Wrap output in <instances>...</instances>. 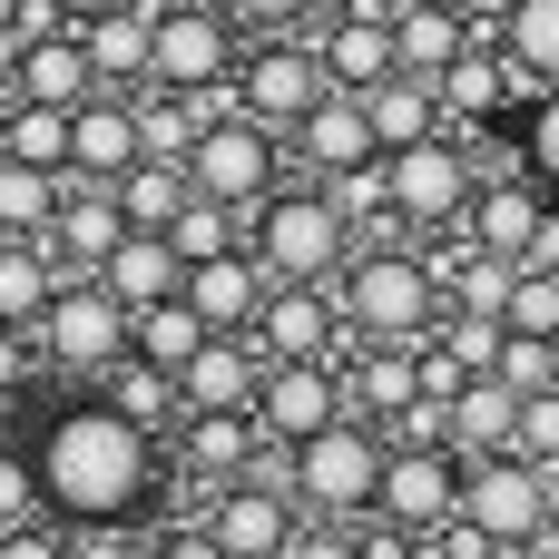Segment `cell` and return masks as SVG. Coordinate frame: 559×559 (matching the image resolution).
<instances>
[{"label":"cell","mask_w":559,"mask_h":559,"mask_svg":"<svg viewBox=\"0 0 559 559\" xmlns=\"http://www.w3.org/2000/svg\"><path fill=\"white\" fill-rule=\"evenodd\" d=\"M29 472L49 491V521L79 531V521H147L167 501V442L138 432L108 393H59L39 423H29Z\"/></svg>","instance_id":"6da1fadb"},{"label":"cell","mask_w":559,"mask_h":559,"mask_svg":"<svg viewBox=\"0 0 559 559\" xmlns=\"http://www.w3.org/2000/svg\"><path fill=\"white\" fill-rule=\"evenodd\" d=\"M334 305H344V344H432L442 314H452L442 265H432V246H413V236L354 246V265L334 275Z\"/></svg>","instance_id":"7a4b0ae2"},{"label":"cell","mask_w":559,"mask_h":559,"mask_svg":"<svg viewBox=\"0 0 559 559\" xmlns=\"http://www.w3.org/2000/svg\"><path fill=\"white\" fill-rule=\"evenodd\" d=\"M29 354H39V373H59L69 393H98V383L138 354V314H128L98 275H69V285L49 295V314L29 324Z\"/></svg>","instance_id":"3957f363"},{"label":"cell","mask_w":559,"mask_h":559,"mask_svg":"<svg viewBox=\"0 0 559 559\" xmlns=\"http://www.w3.org/2000/svg\"><path fill=\"white\" fill-rule=\"evenodd\" d=\"M481 177H491V157H481V138H462V128L393 147V157H383V187H393V226H403L413 246H432V236H462V216H472Z\"/></svg>","instance_id":"277c9868"},{"label":"cell","mask_w":559,"mask_h":559,"mask_svg":"<svg viewBox=\"0 0 559 559\" xmlns=\"http://www.w3.org/2000/svg\"><path fill=\"white\" fill-rule=\"evenodd\" d=\"M246 246H255V265H265L275 285H334V275L354 265V226H344V206H334L314 177H285V187L246 216Z\"/></svg>","instance_id":"5b68a950"},{"label":"cell","mask_w":559,"mask_h":559,"mask_svg":"<svg viewBox=\"0 0 559 559\" xmlns=\"http://www.w3.org/2000/svg\"><path fill=\"white\" fill-rule=\"evenodd\" d=\"M383 462H393L383 423L344 413V423H324L314 442L285 452V491L305 501V521H373V501H383Z\"/></svg>","instance_id":"8992f818"},{"label":"cell","mask_w":559,"mask_h":559,"mask_svg":"<svg viewBox=\"0 0 559 559\" xmlns=\"http://www.w3.org/2000/svg\"><path fill=\"white\" fill-rule=\"evenodd\" d=\"M462 531H472L491 559L540 550V540L559 531V472H550V462H531V452H491V462H472V472H462Z\"/></svg>","instance_id":"52a82bcc"},{"label":"cell","mask_w":559,"mask_h":559,"mask_svg":"<svg viewBox=\"0 0 559 559\" xmlns=\"http://www.w3.org/2000/svg\"><path fill=\"white\" fill-rule=\"evenodd\" d=\"M147 88H177V98H226L236 88V59H246V29L216 10V0H147Z\"/></svg>","instance_id":"ba28073f"},{"label":"cell","mask_w":559,"mask_h":559,"mask_svg":"<svg viewBox=\"0 0 559 559\" xmlns=\"http://www.w3.org/2000/svg\"><path fill=\"white\" fill-rule=\"evenodd\" d=\"M187 177H197V197H216V206H265L285 177H295V147L265 128V118H246V108H226V118H206L197 128V147H187Z\"/></svg>","instance_id":"9c48e42d"},{"label":"cell","mask_w":559,"mask_h":559,"mask_svg":"<svg viewBox=\"0 0 559 559\" xmlns=\"http://www.w3.org/2000/svg\"><path fill=\"white\" fill-rule=\"evenodd\" d=\"M324 98H334V79H324V49H314V29L246 39V59H236V108H246V118H265L275 138H295V128H305Z\"/></svg>","instance_id":"30bf717a"},{"label":"cell","mask_w":559,"mask_h":559,"mask_svg":"<svg viewBox=\"0 0 559 559\" xmlns=\"http://www.w3.org/2000/svg\"><path fill=\"white\" fill-rule=\"evenodd\" d=\"M462 472H472V462H462L452 442H393L373 521H393L403 540H432V531H462Z\"/></svg>","instance_id":"8fae6325"},{"label":"cell","mask_w":559,"mask_h":559,"mask_svg":"<svg viewBox=\"0 0 559 559\" xmlns=\"http://www.w3.org/2000/svg\"><path fill=\"white\" fill-rule=\"evenodd\" d=\"M354 403H344V354L334 364H265V383H255V432H265V452H295V442H314L324 423H344Z\"/></svg>","instance_id":"7c38bea8"},{"label":"cell","mask_w":559,"mask_h":559,"mask_svg":"<svg viewBox=\"0 0 559 559\" xmlns=\"http://www.w3.org/2000/svg\"><path fill=\"white\" fill-rule=\"evenodd\" d=\"M550 206L531 177H521V157H501L491 177H481V197H472V216H462V236L481 246V255H501V265H531L540 255V236H550Z\"/></svg>","instance_id":"4fadbf2b"},{"label":"cell","mask_w":559,"mask_h":559,"mask_svg":"<svg viewBox=\"0 0 559 559\" xmlns=\"http://www.w3.org/2000/svg\"><path fill=\"white\" fill-rule=\"evenodd\" d=\"M314 49H324V79L334 88H383L393 69H403V49H393V10L383 0H334L324 20H314Z\"/></svg>","instance_id":"5bb4252c"},{"label":"cell","mask_w":559,"mask_h":559,"mask_svg":"<svg viewBox=\"0 0 559 559\" xmlns=\"http://www.w3.org/2000/svg\"><path fill=\"white\" fill-rule=\"evenodd\" d=\"M295 177H314V187H334V177H364V167H383V138H373V108L354 98V88H334L295 138Z\"/></svg>","instance_id":"9a60e30c"},{"label":"cell","mask_w":559,"mask_h":559,"mask_svg":"<svg viewBox=\"0 0 559 559\" xmlns=\"http://www.w3.org/2000/svg\"><path fill=\"white\" fill-rule=\"evenodd\" d=\"M255 354L265 364H334L344 354V305L334 285H275L255 314Z\"/></svg>","instance_id":"2e32d148"},{"label":"cell","mask_w":559,"mask_h":559,"mask_svg":"<svg viewBox=\"0 0 559 559\" xmlns=\"http://www.w3.org/2000/svg\"><path fill=\"white\" fill-rule=\"evenodd\" d=\"M10 98H39V108H88L98 98V59L69 20H39L20 29V69H10Z\"/></svg>","instance_id":"e0dca14e"},{"label":"cell","mask_w":559,"mask_h":559,"mask_svg":"<svg viewBox=\"0 0 559 559\" xmlns=\"http://www.w3.org/2000/svg\"><path fill=\"white\" fill-rule=\"evenodd\" d=\"M147 157V128H138V98L128 88H98L79 118H69V177H88V187H118L128 167Z\"/></svg>","instance_id":"ac0fdd59"},{"label":"cell","mask_w":559,"mask_h":559,"mask_svg":"<svg viewBox=\"0 0 559 559\" xmlns=\"http://www.w3.org/2000/svg\"><path fill=\"white\" fill-rule=\"evenodd\" d=\"M501 10V0H491ZM491 10H452V0H393V49L413 79H442L462 49H491Z\"/></svg>","instance_id":"d6986e66"},{"label":"cell","mask_w":559,"mask_h":559,"mask_svg":"<svg viewBox=\"0 0 559 559\" xmlns=\"http://www.w3.org/2000/svg\"><path fill=\"white\" fill-rule=\"evenodd\" d=\"M128 236H138V226H128L118 187H88V177H69V197H59V226H49V255H59V275H98V265H108Z\"/></svg>","instance_id":"ffe728a7"},{"label":"cell","mask_w":559,"mask_h":559,"mask_svg":"<svg viewBox=\"0 0 559 559\" xmlns=\"http://www.w3.org/2000/svg\"><path fill=\"white\" fill-rule=\"evenodd\" d=\"M265 295H275V275L255 265V246H236V255H206V265H187V305L206 314V334H255Z\"/></svg>","instance_id":"44dd1931"},{"label":"cell","mask_w":559,"mask_h":559,"mask_svg":"<svg viewBox=\"0 0 559 559\" xmlns=\"http://www.w3.org/2000/svg\"><path fill=\"white\" fill-rule=\"evenodd\" d=\"M255 383H265L255 334H206L197 364L177 373V403H187V413H255Z\"/></svg>","instance_id":"7402d4cb"},{"label":"cell","mask_w":559,"mask_h":559,"mask_svg":"<svg viewBox=\"0 0 559 559\" xmlns=\"http://www.w3.org/2000/svg\"><path fill=\"white\" fill-rule=\"evenodd\" d=\"M344 403L364 423H393L423 403V344H344Z\"/></svg>","instance_id":"603a6c76"},{"label":"cell","mask_w":559,"mask_h":559,"mask_svg":"<svg viewBox=\"0 0 559 559\" xmlns=\"http://www.w3.org/2000/svg\"><path fill=\"white\" fill-rule=\"evenodd\" d=\"M442 442H452L462 462H491V452H521V393H511L501 373L462 383V393L442 403Z\"/></svg>","instance_id":"cb8c5ba5"},{"label":"cell","mask_w":559,"mask_h":559,"mask_svg":"<svg viewBox=\"0 0 559 559\" xmlns=\"http://www.w3.org/2000/svg\"><path fill=\"white\" fill-rule=\"evenodd\" d=\"M491 49L511 59L521 98L531 88H559V0H501L491 10Z\"/></svg>","instance_id":"d4e9b609"},{"label":"cell","mask_w":559,"mask_h":559,"mask_svg":"<svg viewBox=\"0 0 559 559\" xmlns=\"http://www.w3.org/2000/svg\"><path fill=\"white\" fill-rule=\"evenodd\" d=\"M98 285L128 305V314H147V305H167V295H187V255L167 246V236H128L108 265H98Z\"/></svg>","instance_id":"484cf974"},{"label":"cell","mask_w":559,"mask_h":559,"mask_svg":"<svg viewBox=\"0 0 559 559\" xmlns=\"http://www.w3.org/2000/svg\"><path fill=\"white\" fill-rule=\"evenodd\" d=\"M59 285H69V275H59L49 236H0V324H10V334H29Z\"/></svg>","instance_id":"4316f807"},{"label":"cell","mask_w":559,"mask_h":559,"mask_svg":"<svg viewBox=\"0 0 559 559\" xmlns=\"http://www.w3.org/2000/svg\"><path fill=\"white\" fill-rule=\"evenodd\" d=\"M364 108H373L383 157H393V147H413V138H442V128H452V118H442V79H413V69H393L383 88H364Z\"/></svg>","instance_id":"83f0119b"},{"label":"cell","mask_w":559,"mask_h":559,"mask_svg":"<svg viewBox=\"0 0 559 559\" xmlns=\"http://www.w3.org/2000/svg\"><path fill=\"white\" fill-rule=\"evenodd\" d=\"M187 197H197V177H187V157H138V167L118 177V206H128V226H138V236H167Z\"/></svg>","instance_id":"f1b7e54d"},{"label":"cell","mask_w":559,"mask_h":559,"mask_svg":"<svg viewBox=\"0 0 559 559\" xmlns=\"http://www.w3.org/2000/svg\"><path fill=\"white\" fill-rule=\"evenodd\" d=\"M79 39H88V59H98V88H147V39H157V29H147V0L88 20Z\"/></svg>","instance_id":"f546056e"},{"label":"cell","mask_w":559,"mask_h":559,"mask_svg":"<svg viewBox=\"0 0 559 559\" xmlns=\"http://www.w3.org/2000/svg\"><path fill=\"white\" fill-rule=\"evenodd\" d=\"M98 393H108V403H118V413H128L138 432H157V442H167V432L187 423V403H177V373H157V364H138V354H128V364H118V373H108Z\"/></svg>","instance_id":"4dcf8cb0"},{"label":"cell","mask_w":559,"mask_h":559,"mask_svg":"<svg viewBox=\"0 0 559 559\" xmlns=\"http://www.w3.org/2000/svg\"><path fill=\"white\" fill-rule=\"evenodd\" d=\"M69 118H79V108H39V98H20V108L0 118V157H20V167H49V177H69Z\"/></svg>","instance_id":"1f68e13d"},{"label":"cell","mask_w":559,"mask_h":559,"mask_svg":"<svg viewBox=\"0 0 559 559\" xmlns=\"http://www.w3.org/2000/svg\"><path fill=\"white\" fill-rule=\"evenodd\" d=\"M59 197H69V177L0 157V236H49L59 226Z\"/></svg>","instance_id":"d6a6232c"},{"label":"cell","mask_w":559,"mask_h":559,"mask_svg":"<svg viewBox=\"0 0 559 559\" xmlns=\"http://www.w3.org/2000/svg\"><path fill=\"white\" fill-rule=\"evenodd\" d=\"M197 344H206V314H197L187 295H167V305H147V314H138V364L187 373V364H197Z\"/></svg>","instance_id":"836d02e7"},{"label":"cell","mask_w":559,"mask_h":559,"mask_svg":"<svg viewBox=\"0 0 559 559\" xmlns=\"http://www.w3.org/2000/svg\"><path fill=\"white\" fill-rule=\"evenodd\" d=\"M511 157H521V177H531L540 197H559V88H531V98H521Z\"/></svg>","instance_id":"e575fe53"},{"label":"cell","mask_w":559,"mask_h":559,"mask_svg":"<svg viewBox=\"0 0 559 559\" xmlns=\"http://www.w3.org/2000/svg\"><path fill=\"white\" fill-rule=\"evenodd\" d=\"M167 246H177L187 265H206V255H236V246H246V206L187 197V206H177V226H167Z\"/></svg>","instance_id":"d590c367"},{"label":"cell","mask_w":559,"mask_h":559,"mask_svg":"<svg viewBox=\"0 0 559 559\" xmlns=\"http://www.w3.org/2000/svg\"><path fill=\"white\" fill-rule=\"evenodd\" d=\"M501 324H511V334H540V344H559V275H550V265H521V275H511Z\"/></svg>","instance_id":"8d00e7d4"},{"label":"cell","mask_w":559,"mask_h":559,"mask_svg":"<svg viewBox=\"0 0 559 559\" xmlns=\"http://www.w3.org/2000/svg\"><path fill=\"white\" fill-rule=\"evenodd\" d=\"M29 521H49V491H39L29 442H20V452H0V540H10V531H29Z\"/></svg>","instance_id":"74e56055"},{"label":"cell","mask_w":559,"mask_h":559,"mask_svg":"<svg viewBox=\"0 0 559 559\" xmlns=\"http://www.w3.org/2000/svg\"><path fill=\"white\" fill-rule=\"evenodd\" d=\"M216 10H226L246 39H285V29H314L334 0H216Z\"/></svg>","instance_id":"f35d334b"},{"label":"cell","mask_w":559,"mask_h":559,"mask_svg":"<svg viewBox=\"0 0 559 559\" xmlns=\"http://www.w3.org/2000/svg\"><path fill=\"white\" fill-rule=\"evenodd\" d=\"M501 334H511V324H501ZM501 383H511L521 403H531V393H559V344H540V334H511V344H501Z\"/></svg>","instance_id":"ab89813d"},{"label":"cell","mask_w":559,"mask_h":559,"mask_svg":"<svg viewBox=\"0 0 559 559\" xmlns=\"http://www.w3.org/2000/svg\"><path fill=\"white\" fill-rule=\"evenodd\" d=\"M157 559H226V540L206 531V511H177V521H157Z\"/></svg>","instance_id":"60d3db41"},{"label":"cell","mask_w":559,"mask_h":559,"mask_svg":"<svg viewBox=\"0 0 559 559\" xmlns=\"http://www.w3.org/2000/svg\"><path fill=\"white\" fill-rule=\"evenodd\" d=\"M285 559H364V521H305Z\"/></svg>","instance_id":"b9f144b4"},{"label":"cell","mask_w":559,"mask_h":559,"mask_svg":"<svg viewBox=\"0 0 559 559\" xmlns=\"http://www.w3.org/2000/svg\"><path fill=\"white\" fill-rule=\"evenodd\" d=\"M521 452L559 472V393H531V403H521Z\"/></svg>","instance_id":"7bdbcfd3"},{"label":"cell","mask_w":559,"mask_h":559,"mask_svg":"<svg viewBox=\"0 0 559 559\" xmlns=\"http://www.w3.org/2000/svg\"><path fill=\"white\" fill-rule=\"evenodd\" d=\"M29 373H39L29 334H10V324H0V403H20V393H29Z\"/></svg>","instance_id":"ee69618b"},{"label":"cell","mask_w":559,"mask_h":559,"mask_svg":"<svg viewBox=\"0 0 559 559\" xmlns=\"http://www.w3.org/2000/svg\"><path fill=\"white\" fill-rule=\"evenodd\" d=\"M0 559H69V531H59V521H29V531L0 540Z\"/></svg>","instance_id":"f6af8a7d"},{"label":"cell","mask_w":559,"mask_h":559,"mask_svg":"<svg viewBox=\"0 0 559 559\" xmlns=\"http://www.w3.org/2000/svg\"><path fill=\"white\" fill-rule=\"evenodd\" d=\"M49 10H59L69 29H88V20H108V10H138V0H49Z\"/></svg>","instance_id":"bcb514c9"},{"label":"cell","mask_w":559,"mask_h":559,"mask_svg":"<svg viewBox=\"0 0 559 559\" xmlns=\"http://www.w3.org/2000/svg\"><path fill=\"white\" fill-rule=\"evenodd\" d=\"M39 20H59L49 0H0V29H39Z\"/></svg>","instance_id":"7dc6e473"},{"label":"cell","mask_w":559,"mask_h":559,"mask_svg":"<svg viewBox=\"0 0 559 559\" xmlns=\"http://www.w3.org/2000/svg\"><path fill=\"white\" fill-rule=\"evenodd\" d=\"M29 432H20V403H0V452H20Z\"/></svg>","instance_id":"c3c4849f"},{"label":"cell","mask_w":559,"mask_h":559,"mask_svg":"<svg viewBox=\"0 0 559 559\" xmlns=\"http://www.w3.org/2000/svg\"><path fill=\"white\" fill-rule=\"evenodd\" d=\"M511 559H559V531H550V540H540V550H511Z\"/></svg>","instance_id":"681fc988"},{"label":"cell","mask_w":559,"mask_h":559,"mask_svg":"<svg viewBox=\"0 0 559 559\" xmlns=\"http://www.w3.org/2000/svg\"><path fill=\"white\" fill-rule=\"evenodd\" d=\"M10 108H20V98H10V88H0V118H10Z\"/></svg>","instance_id":"f907efd6"},{"label":"cell","mask_w":559,"mask_h":559,"mask_svg":"<svg viewBox=\"0 0 559 559\" xmlns=\"http://www.w3.org/2000/svg\"><path fill=\"white\" fill-rule=\"evenodd\" d=\"M452 10H491V0H452Z\"/></svg>","instance_id":"816d5d0a"},{"label":"cell","mask_w":559,"mask_h":559,"mask_svg":"<svg viewBox=\"0 0 559 559\" xmlns=\"http://www.w3.org/2000/svg\"><path fill=\"white\" fill-rule=\"evenodd\" d=\"M472 559H491V550H472Z\"/></svg>","instance_id":"f5cc1de1"},{"label":"cell","mask_w":559,"mask_h":559,"mask_svg":"<svg viewBox=\"0 0 559 559\" xmlns=\"http://www.w3.org/2000/svg\"><path fill=\"white\" fill-rule=\"evenodd\" d=\"M383 10H393V0H383Z\"/></svg>","instance_id":"db71d44e"}]
</instances>
